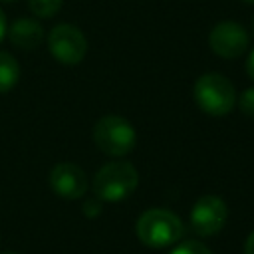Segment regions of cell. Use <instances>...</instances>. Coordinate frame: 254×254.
I'll use <instances>...</instances> for the list:
<instances>
[{
    "label": "cell",
    "instance_id": "6da1fadb",
    "mask_svg": "<svg viewBox=\"0 0 254 254\" xmlns=\"http://www.w3.org/2000/svg\"><path fill=\"white\" fill-rule=\"evenodd\" d=\"M139 185L137 169L127 161H111L105 163L93 177L91 189L97 200L103 202H119L127 198Z\"/></svg>",
    "mask_w": 254,
    "mask_h": 254
},
{
    "label": "cell",
    "instance_id": "7a4b0ae2",
    "mask_svg": "<svg viewBox=\"0 0 254 254\" xmlns=\"http://www.w3.org/2000/svg\"><path fill=\"white\" fill-rule=\"evenodd\" d=\"M135 232L145 246L167 248L181 240L183 222L175 212L167 208H149L139 216Z\"/></svg>",
    "mask_w": 254,
    "mask_h": 254
},
{
    "label": "cell",
    "instance_id": "3957f363",
    "mask_svg": "<svg viewBox=\"0 0 254 254\" xmlns=\"http://www.w3.org/2000/svg\"><path fill=\"white\" fill-rule=\"evenodd\" d=\"M194 103L200 111L212 117H222L232 111L236 103V91L230 79L220 73H204L194 81L192 87Z\"/></svg>",
    "mask_w": 254,
    "mask_h": 254
},
{
    "label": "cell",
    "instance_id": "277c9868",
    "mask_svg": "<svg viewBox=\"0 0 254 254\" xmlns=\"http://www.w3.org/2000/svg\"><path fill=\"white\" fill-rule=\"evenodd\" d=\"M95 147L109 157H125L137 145V133L133 125L119 115H103L93 127Z\"/></svg>",
    "mask_w": 254,
    "mask_h": 254
},
{
    "label": "cell",
    "instance_id": "5b68a950",
    "mask_svg": "<svg viewBox=\"0 0 254 254\" xmlns=\"http://www.w3.org/2000/svg\"><path fill=\"white\" fill-rule=\"evenodd\" d=\"M48 48L62 65H77L87 54V40L77 26L58 24L48 36Z\"/></svg>",
    "mask_w": 254,
    "mask_h": 254
},
{
    "label": "cell",
    "instance_id": "8992f818",
    "mask_svg": "<svg viewBox=\"0 0 254 254\" xmlns=\"http://www.w3.org/2000/svg\"><path fill=\"white\" fill-rule=\"evenodd\" d=\"M228 218L226 202L216 194L200 196L190 210V224L198 236H214L218 234Z\"/></svg>",
    "mask_w": 254,
    "mask_h": 254
},
{
    "label": "cell",
    "instance_id": "52a82bcc",
    "mask_svg": "<svg viewBox=\"0 0 254 254\" xmlns=\"http://www.w3.org/2000/svg\"><path fill=\"white\" fill-rule=\"evenodd\" d=\"M248 42H250V36L244 30V26L236 22H228V20L216 24L208 36L210 50L224 60L240 58L248 50Z\"/></svg>",
    "mask_w": 254,
    "mask_h": 254
},
{
    "label": "cell",
    "instance_id": "ba28073f",
    "mask_svg": "<svg viewBox=\"0 0 254 254\" xmlns=\"http://www.w3.org/2000/svg\"><path fill=\"white\" fill-rule=\"evenodd\" d=\"M50 187L58 196L65 200H75L85 194L87 177L83 169H79L73 163H58L50 171Z\"/></svg>",
    "mask_w": 254,
    "mask_h": 254
},
{
    "label": "cell",
    "instance_id": "9c48e42d",
    "mask_svg": "<svg viewBox=\"0 0 254 254\" xmlns=\"http://www.w3.org/2000/svg\"><path fill=\"white\" fill-rule=\"evenodd\" d=\"M10 42L20 50H34L44 40V28L32 18H18L8 30Z\"/></svg>",
    "mask_w": 254,
    "mask_h": 254
},
{
    "label": "cell",
    "instance_id": "30bf717a",
    "mask_svg": "<svg viewBox=\"0 0 254 254\" xmlns=\"http://www.w3.org/2000/svg\"><path fill=\"white\" fill-rule=\"evenodd\" d=\"M20 79V65L8 52H0V93L10 91Z\"/></svg>",
    "mask_w": 254,
    "mask_h": 254
},
{
    "label": "cell",
    "instance_id": "8fae6325",
    "mask_svg": "<svg viewBox=\"0 0 254 254\" xmlns=\"http://www.w3.org/2000/svg\"><path fill=\"white\" fill-rule=\"evenodd\" d=\"M64 0H28L30 12L38 18H52L60 12Z\"/></svg>",
    "mask_w": 254,
    "mask_h": 254
},
{
    "label": "cell",
    "instance_id": "7c38bea8",
    "mask_svg": "<svg viewBox=\"0 0 254 254\" xmlns=\"http://www.w3.org/2000/svg\"><path fill=\"white\" fill-rule=\"evenodd\" d=\"M169 254H212L208 246H204L198 240H185L181 244H177Z\"/></svg>",
    "mask_w": 254,
    "mask_h": 254
},
{
    "label": "cell",
    "instance_id": "4fadbf2b",
    "mask_svg": "<svg viewBox=\"0 0 254 254\" xmlns=\"http://www.w3.org/2000/svg\"><path fill=\"white\" fill-rule=\"evenodd\" d=\"M238 107L244 115H250L254 117V87L250 89H244L240 95H238Z\"/></svg>",
    "mask_w": 254,
    "mask_h": 254
},
{
    "label": "cell",
    "instance_id": "5bb4252c",
    "mask_svg": "<svg viewBox=\"0 0 254 254\" xmlns=\"http://www.w3.org/2000/svg\"><path fill=\"white\" fill-rule=\"evenodd\" d=\"M83 212H85L87 216H95V214L99 212V204H97V202H85V204H83Z\"/></svg>",
    "mask_w": 254,
    "mask_h": 254
},
{
    "label": "cell",
    "instance_id": "9a60e30c",
    "mask_svg": "<svg viewBox=\"0 0 254 254\" xmlns=\"http://www.w3.org/2000/svg\"><path fill=\"white\" fill-rule=\"evenodd\" d=\"M244 254H254V230L248 234V238L244 242Z\"/></svg>",
    "mask_w": 254,
    "mask_h": 254
},
{
    "label": "cell",
    "instance_id": "2e32d148",
    "mask_svg": "<svg viewBox=\"0 0 254 254\" xmlns=\"http://www.w3.org/2000/svg\"><path fill=\"white\" fill-rule=\"evenodd\" d=\"M246 73H248L250 79L254 81V50L250 52V56H248V60H246Z\"/></svg>",
    "mask_w": 254,
    "mask_h": 254
},
{
    "label": "cell",
    "instance_id": "e0dca14e",
    "mask_svg": "<svg viewBox=\"0 0 254 254\" xmlns=\"http://www.w3.org/2000/svg\"><path fill=\"white\" fill-rule=\"evenodd\" d=\"M4 36H6V18H4V12L0 10V42Z\"/></svg>",
    "mask_w": 254,
    "mask_h": 254
},
{
    "label": "cell",
    "instance_id": "ac0fdd59",
    "mask_svg": "<svg viewBox=\"0 0 254 254\" xmlns=\"http://www.w3.org/2000/svg\"><path fill=\"white\" fill-rule=\"evenodd\" d=\"M244 2H248V4H254V0H244Z\"/></svg>",
    "mask_w": 254,
    "mask_h": 254
},
{
    "label": "cell",
    "instance_id": "d6986e66",
    "mask_svg": "<svg viewBox=\"0 0 254 254\" xmlns=\"http://www.w3.org/2000/svg\"><path fill=\"white\" fill-rule=\"evenodd\" d=\"M2 2H14V0H2Z\"/></svg>",
    "mask_w": 254,
    "mask_h": 254
},
{
    "label": "cell",
    "instance_id": "ffe728a7",
    "mask_svg": "<svg viewBox=\"0 0 254 254\" xmlns=\"http://www.w3.org/2000/svg\"><path fill=\"white\" fill-rule=\"evenodd\" d=\"M6 254H16V252H6Z\"/></svg>",
    "mask_w": 254,
    "mask_h": 254
},
{
    "label": "cell",
    "instance_id": "44dd1931",
    "mask_svg": "<svg viewBox=\"0 0 254 254\" xmlns=\"http://www.w3.org/2000/svg\"><path fill=\"white\" fill-rule=\"evenodd\" d=\"M252 30H254V24H252Z\"/></svg>",
    "mask_w": 254,
    "mask_h": 254
}]
</instances>
